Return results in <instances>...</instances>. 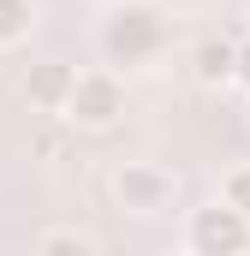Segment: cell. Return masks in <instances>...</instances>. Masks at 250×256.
<instances>
[{
    "label": "cell",
    "mask_w": 250,
    "mask_h": 256,
    "mask_svg": "<svg viewBox=\"0 0 250 256\" xmlns=\"http://www.w3.org/2000/svg\"><path fill=\"white\" fill-rule=\"evenodd\" d=\"M167 12L155 6V0H120L114 12H108V24H102V54L114 66H149L161 48H167Z\"/></svg>",
    "instance_id": "1"
},
{
    "label": "cell",
    "mask_w": 250,
    "mask_h": 256,
    "mask_svg": "<svg viewBox=\"0 0 250 256\" xmlns=\"http://www.w3.org/2000/svg\"><path fill=\"white\" fill-rule=\"evenodd\" d=\"M232 36H202L196 48H190V78L202 84V90H226L232 84Z\"/></svg>",
    "instance_id": "6"
},
{
    "label": "cell",
    "mask_w": 250,
    "mask_h": 256,
    "mask_svg": "<svg viewBox=\"0 0 250 256\" xmlns=\"http://www.w3.org/2000/svg\"><path fill=\"white\" fill-rule=\"evenodd\" d=\"M120 114H125V84L114 72H78L72 78V96H66L60 120H72L84 131H108Z\"/></svg>",
    "instance_id": "2"
},
{
    "label": "cell",
    "mask_w": 250,
    "mask_h": 256,
    "mask_svg": "<svg viewBox=\"0 0 250 256\" xmlns=\"http://www.w3.org/2000/svg\"><path fill=\"white\" fill-rule=\"evenodd\" d=\"M36 30V0H0V48H18Z\"/></svg>",
    "instance_id": "7"
},
{
    "label": "cell",
    "mask_w": 250,
    "mask_h": 256,
    "mask_svg": "<svg viewBox=\"0 0 250 256\" xmlns=\"http://www.w3.org/2000/svg\"><path fill=\"white\" fill-rule=\"evenodd\" d=\"M102 244L90 238V232H78V226H60V232H42L36 238V256H96Z\"/></svg>",
    "instance_id": "8"
},
{
    "label": "cell",
    "mask_w": 250,
    "mask_h": 256,
    "mask_svg": "<svg viewBox=\"0 0 250 256\" xmlns=\"http://www.w3.org/2000/svg\"><path fill=\"white\" fill-rule=\"evenodd\" d=\"M173 191H179V179L167 167H155V161H120L114 167V196H120V208H131V214L173 208Z\"/></svg>",
    "instance_id": "4"
},
{
    "label": "cell",
    "mask_w": 250,
    "mask_h": 256,
    "mask_svg": "<svg viewBox=\"0 0 250 256\" xmlns=\"http://www.w3.org/2000/svg\"><path fill=\"white\" fill-rule=\"evenodd\" d=\"M185 244L196 256H238V250H250V214H238L232 202H208V208L190 214Z\"/></svg>",
    "instance_id": "3"
},
{
    "label": "cell",
    "mask_w": 250,
    "mask_h": 256,
    "mask_svg": "<svg viewBox=\"0 0 250 256\" xmlns=\"http://www.w3.org/2000/svg\"><path fill=\"white\" fill-rule=\"evenodd\" d=\"M220 202H232L238 214H250V167H232L226 185H220Z\"/></svg>",
    "instance_id": "9"
},
{
    "label": "cell",
    "mask_w": 250,
    "mask_h": 256,
    "mask_svg": "<svg viewBox=\"0 0 250 256\" xmlns=\"http://www.w3.org/2000/svg\"><path fill=\"white\" fill-rule=\"evenodd\" d=\"M232 84H238V90H250V36L232 48Z\"/></svg>",
    "instance_id": "10"
},
{
    "label": "cell",
    "mask_w": 250,
    "mask_h": 256,
    "mask_svg": "<svg viewBox=\"0 0 250 256\" xmlns=\"http://www.w3.org/2000/svg\"><path fill=\"white\" fill-rule=\"evenodd\" d=\"M72 66L66 60H42V66H30V78H24V102L36 108V114H60L66 108V96H72Z\"/></svg>",
    "instance_id": "5"
}]
</instances>
